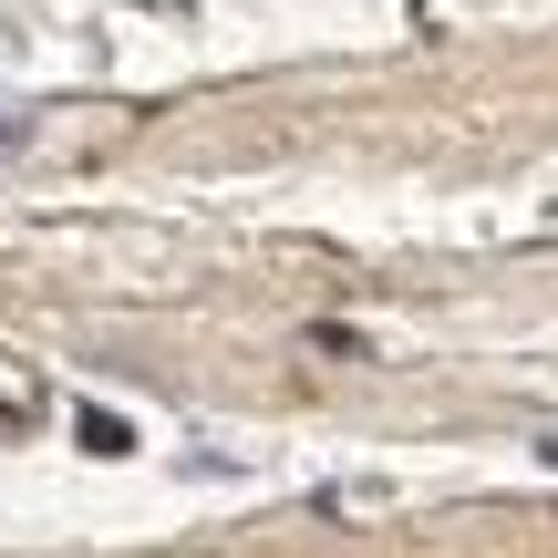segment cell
I'll return each mask as SVG.
<instances>
[{
	"instance_id": "2",
	"label": "cell",
	"mask_w": 558,
	"mask_h": 558,
	"mask_svg": "<svg viewBox=\"0 0 558 558\" xmlns=\"http://www.w3.org/2000/svg\"><path fill=\"white\" fill-rule=\"evenodd\" d=\"M21 135H32V124H21V114H0V156H11V145H21Z\"/></svg>"
},
{
	"instance_id": "3",
	"label": "cell",
	"mask_w": 558,
	"mask_h": 558,
	"mask_svg": "<svg viewBox=\"0 0 558 558\" xmlns=\"http://www.w3.org/2000/svg\"><path fill=\"white\" fill-rule=\"evenodd\" d=\"M538 456H548V465H558V435H548V445H538Z\"/></svg>"
},
{
	"instance_id": "1",
	"label": "cell",
	"mask_w": 558,
	"mask_h": 558,
	"mask_svg": "<svg viewBox=\"0 0 558 558\" xmlns=\"http://www.w3.org/2000/svg\"><path fill=\"white\" fill-rule=\"evenodd\" d=\"M73 445L114 465V456H135V424H124V414H104V403H83V414H73Z\"/></svg>"
}]
</instances>
